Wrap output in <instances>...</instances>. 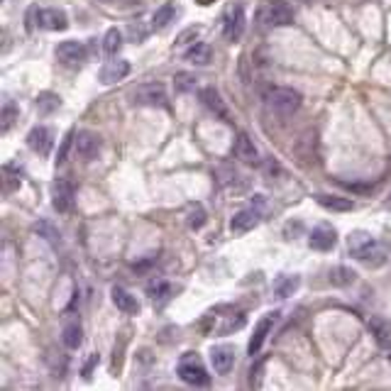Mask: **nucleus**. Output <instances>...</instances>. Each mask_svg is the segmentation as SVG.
I'll use <instances>...</instances> for the list:
<instances>
[{
  "label": "nucleus",
  "mask_w": 391,
  "mask_h": 391,
  "mask_svg": "<svg viewBox=\"0 0 391 391\" xmlns=\"http://www.w3.org/2000/svg\"><path fill=\"white\" fill-rule=\"evenodd\" d=\"M177 374L181 382L191 384V387H205V384L210 382V374H208V369H205L198 352H184L181 357H179Z\"/></svg>",
  "instance_id": "nucleus-1"
},
{
  "label": "nucleus",
  "mask_w": 391,
  "mask_h": 391,
  "mask_svg": "<svg viewBox=\"0 0 391 391\" xmlns=\"http://www.w3.org/2000/svg\"><path fill=\"white\" fill-rule=\"evenodd\" d=\"M301 94L298 91L289 89V86H276V89L269 91V96H267V103H269V108L276 113V115L281 117H289L293 113L301 108Z\"/></svg>",
  "instance_id": "nucleus-2"
},
{
  "label": "nucleus",
  "mask_w": 391,
  "mask_h": 391,
  "mask_svg": "<svg viewBox=\"0 0 391 391\" xmlns=\"http://www.w3.org/2000/svg\"><path fill=\"white\" fill-rule=\"evenodd\" d=\"M262 20L269 27H286V25H293V8L286 0H269L262 10Z\"/></svg>",
  "instance_id": "nucleus-3"
},
{
  "label": "nucleus",
  "mask_w": 391,
  "mask_h": 391,
  "mask_svg": "<svg viewBox=\"0 0 391 391\" xmlns=\"http://www.w3.org/2000/svg\"><path fill=\"white\" fill-rule=\"evenodd\" d=\"M132 103L149 108H167V89L162 84H142L132 91Z\"/></svg>",
  "instance_id": "nucleus-4"
},
{
  "label": "nucleus",
  "mask_w": 391,
  "mask_h": 391,
  "mask_svg": "<svg viewBox=\"0 0 391 391\" xmlns=\"http://www.w3.org/2000/svg\"><path fill=\"white\" fill-rule=\"evenodd\" d=\"M74 184L69 179H56L54 186H51V205H54L56 213H69L74 208Z\"/></svg>",
  "instance_id": "nucleus-5"
},
{
  "label": "nucleus",
  "mask_w": 391,
  "mask_h": 391,
  "mask_svg": "<svg viewBox=\"0 0 391 391\" xmlns=\"http://www.w3.org/2000/svg\"><path fill=\"white\" fill-rule=\"evenodd\" d=\"M276 318H279V313L274 311V313H267V316L262 318L259 323H257L255 333H252V338H250V345H247V352H250V357H255V354H259L262 345H264V342H267V338L271 335V328H274Z\"/></svg>",
  "instance_id": "nucleus-6"
},
{
  "label": "nucleus",
  "mask_w": 391,
  "mask_h": 391,
  "mask_svg": "<svg viewBox=\"0 0 391 391\" xmlns=\"http://www.w3.org/2000/svg\"><path fill=\"white\" fill-rule=\"evenodd\" d=\"M308 245L318 252H331L333 247L338 245V230L328 223L316 225V228L311 230V235H308Z\"/></svg>",
  "instance_id": "nucleus-7"
},
{
  "label": "nucleus",
  "mask_w": 391,
  "mask_h": 391,
  "mask_svg": "<svg viewBox=\"0 0 391 391\" xmlns=\"http://www.w3.org/2000/svg\"><path fill=\"white\" fill-rule=\"evenodd\" d=\"M51 145H54V132H51L49 127L37 125L27 132V147L32 149V152H37L39 157H47Z\"/></svg>",
  "instance_id": "nucleus-8"
},
{
  "label": "nucleus",
  "mask_w": 391,
  "mask_h": 391,
  "mask_svg": "<svg viewBox=\"0 0 391 391\" xmlns=\"http://www.w3.org/2000/svg\"><path fill=\"white\" fill-rule=\"evenodd\" d=\"M210 364L218 374H228L235 367V347L233 345H213L210 347Z\"/></svg>",
  "instance_id": "nucleus-9"
},
{
  "label": "nucleus",
  "mask_w": 391,
  "mask_h": 391,
  "mask_svg": "<svg viewBox=\"0 0 391 391\" xmlns=\"http://www.w3.org/2000/svg\"><path fill=\"white\" fill-rule=\"evenodd\" d=\"M56 59L61 61L64 66H74L81 64L86 59V47L84 42H76V39H66L56 47Z\"/></svg>",
  "instance_id": "nucleus-10"
},
{
  "label": "nucleus",
  "mask_w": 391,
  "mask_h": 391,
  "mask_svg": "<svg viewBox=\"0 0 391 391\" xmlns=\"http://www.w3.org/2000/svg\"><path fill=\"white\" fill-rule=\"evenodd\" d=\"M101 152V135L91 130H81L76 135V154H79L84 162H91L96 154Z\"/></svg>",
  "instance_id": "nucleus-11"
},
{
  "label": "nucleus",
  "mask_w": 391,
  "mask_h": 391,
  "mask_svg": "<svg viewBox=\"0 0 391 391\" xmlns=\"http://www.w3.org/2000/svg\"><path fill=\"white\" fill-rule=\"evenodd\" d=\"M245 27H247V20H245V10L243 8H233L228 13V18H225V39L228 42H238L240 37L245 34Z\"/></svg>",
  "instance_id": "nucleus-12"
},
{
  "label": "nucleus",
  "mask_w": 391,
  "mask_h": 391,
  "mask_svg": "<svg viewBox=\"0 0 391 391\" xmlns=\"http://www.w3.org/2000/svg\"><path fill=\"white\" fill-rule=\"evenodd\" d=\"M257 225H259V210L245 208L233 215V220H230V233L245 235V233H250V230H255Z\"/></svg>",
  "instance_id": "nucleus-13"
},
{
  "label": "nucleus",
  "mask_w": 391,
  "mask_h": 391,
  "mask_svg": "<svg viewBox=\"0 0 391 391\" xmlns=\"http://www.w3.org/2000/svg\"><path fill=\"white\" fill-rule=\"evenodd\" d=\"M130 74V64H127L125 59H115V61H105L101 69V74H98V79H101V84L110 86V84H117V81H122L125 76Z\"/></svg>",
  "instance_id": "nucleus-14"
},
{
  "label": "nucleus",
  "mask_w": 391,
  "mask_h": 391,
  "mask_svg": "<svg viewBox=\"0 0 391 391\" xmlns=\"http://www.w3.org/2000/svg\"><path fill=\"white\" fill-rule=\"evenodd\" d=\"M354 257L369 267H379V264H384V259H387V245L379 243V240H372V243L364 245Z\"/></svg>",
  "instance_id": "nucleus-15"
},
{
  "label": "nucleus",
  "mask_w": 391,
  "mask_h": 391,
  "mask_svg": "<svg viewBox=\"0 0 391 391\" xmlns=\"http://www.w3.org/2000/svg\"><path fill=\"white\" fill-rule=\"evenodd\" d=\"M233 154L240 159V162H245V164H257V162H259V152H257L255 142L250 140V135H247V132H240V135H238L235 147H233Z\"/></svg>",
  "instance_id": "nucleus-16"
},
{
  "label": "nucleus",
  "mask_w": 391,
  "mask_h": 391,
  "mask_svg": "<svg viewBox=\"0 0 391 391\" xmlns=\"http://www.w3.org/2000/svg\"><path fill=\"white\" fill-rule=\"evenodd\" d=\"M367 328L374 335V340H377L379 347H384V350L391 347V321H387V318H382V316H372L367 323Z\"/></svg>",
  "instance_id": "nucleus-17"
},
{
  "label": "nucleus",
  "mask_w": 391,
  "mask_h": 391,
  "mask_svg": "<svg viewBox=\"0 0 391 391\" xmlns=\"http://www.w3.org/2000/svg\"><path fill=\"white\" fill-rule=\"evenodd\" d=\"M110 298H113V303H115L117 311L127 313V316H135V313H140V301H137V298L132 296L130 291L122 289V286H113Z\"/></svg>",
  "instance_id": "nucleus-18"
},
{
  "label": "nucleus",
  "mask_w": 391,
  "mask_h": 391,
  "mask_svg": "<svg viewBox=\"0 0 391 391\" xmlns=\"http://www.w3.org/2000/svg\"><path fill=\"white\" fill-rule=\"evenodd\" d=\"M200 101H203V105L208 108L213 115L228 120V105H225V101L220 98L218 89H213V86H205V89L200 91Z\"/></svg>",
  "instance_id": "nucleus-19"
},
{
  "label": "nucleus",
  "mask_w": 391,
  "mask_h": 391,
  "mask_svg": "<svg viewBox=\"0 0 391 391\" xmlns=\"http://www.w3.org/2000/svg\"><path fill=\"white\" fill-rule=\"evenodd\" d=\"M61 342L69 350H79L81 342H84V328H81L79 318H69L61 328Z\"/></svg>",
  "instance_id": "nucleus-20"
},
{
  "label": "nucleus",
  "mask_w": 391,
  "mask_h": 391,
  "mask_svg": "<svg viewBox=\"0 0 391 391\" xmlns=\"http://www.w3.org/2000/svg\"><path fill=\"white\" fill-rule=\"evenodd\" d=\"M42 27L51 30V32H64V30L69 27V18H66L64 10L47 8V10H42Z\"/></svg>",
  "instance_id": "nucleus-21"
},
{
  "label": "nucleus",
  "mask_w": 391,
  "mask_h": 391,
  "mask_svg": "<svg viewBox=\"0 0 391 391\" xmlns=\"http://www.w3.org/2000/svg\"><path fill=\"white\" fill-rule=\"evenodd\" d=\"M316 200L328 210H335V213H347V210L354 208V203L350 198H342V196H333V193H316Z\"/></svg>",
  "instance_id": "nucleus-22"
},
{
  "label": "nucleus",
  "mask_w": 391,
  "mask_h": 391,
  "mask_svg": "<svg viewBox=\"0 0 391 391\" xmlns=\"http://www.w3.org/2000/svg\"><path fill=\"white\" fill-rule=\"evenodd\" d=\"M186 61L193 66H208L210 61H213V47L205 42L193 44V47L186 51Z\"/></svg>",
  "instance_id": "nucleus-23"
},
{
  "label": "nucleus",
  "mask_w": 391,
  "mask_h": 391,
  "mask_svg": "<svg viewBox=\"0 0 391 391\" xmlns=\"http://www.w3.org/2000/svg\"><path fill=\"white\" fill-rule=\"evenodd\" d=\"M298 286H301V276H296V274L279 276V279L274 281V293L279 298H289L298 291Z\"/></svg>",
  "instance_id": "nucleus-24"
},
{
  "label": "nucleus",
  "mask_w": 391,
  "mask_h": 391,
  "mask_svg": "<svg viewBox=\"0 0 391 391\" xmlns=\"http://www.w3.org/2000/svg\"><path fill=\"white\" fill-rule=\"evenodd\" d=\"M328 279H331L333 286H350L357 279V274H354V269H350V267H333V269L328 271Z\"/></svg>",
  "instance_id": "nucleus-25"
},
{
  "label": "nucleus",
  "mask_w": 391,
  "mask_h": 391,
  "mask_svg": "<svg viewBox=\"0 0 391 391\" xmlns=\"http://www.w3.org/2000/svg\"><path fill=\"white\" fill-rule=\"evenodd\" d=\"M34 105H37V110L42 113V115H49V113L61 108V98L56 94H51V91H44V94L37 96V103H34Z\"/></svg>",
  "instance_id": "nucleus-26"
},
{
  "label": "nucleus",
  "mask_w": 391,
  "mask_h": 391,
  "mask_svg": "<svg viewBox=\"0 0 391 391\" xmlns=\"http://www.w3.org/2000/svg\"><path fill=\"white\" fill-rule=\"evenodd\" d=\"M122 47V34L117 27H110L105 32V37H103V51H105L108 56H115L117 51Z\"/></svg>",
  "instance_id": "nucleus-27"
},
{
  "label": "nucleus",
  "mask_w": 391,
  "mask_h": 391,
  "mask_svg": "<svg viewBox=\"0 0 391 391\" xmlns=\"http://www.w3.org/2000/svg\"><path fill=\"white\" fill-rule=\"evenodd\" d=\"M20 184H23V174L15 172V167H10L8 164V167L3 169V193L10 196L13 191H18Z\"/></svg>",
  "instance_id": "nucleus-28"
},
{
  "label": "nucleus",
  "mask_w": 391,
  "mask_h": 391,
  "mask_svg": "<svg viewBox=\"0 0 391 391\" xmlns=\"http://www.w3.org/2000/svg\"><path fill=\"white\" fill-rule=\"evenodd\" d=\"M172 18H174V5H172V3H164L162 8L154 10V15H152V27H154V30H164L169 23H172Z\"/></svg>",
  "instance_id": "nucleus-29"
},
{
  "label": "nucleus",
  "mask_w": 391,
  "mask_h": 391,
  "mask_svg": "<svg viewBox=\"0 0 391 391\" xmlns=\"http://www.w3.org/2000/svg\"><path fill=\"white\" fill-rule=\"evenodd\" d=\"M374 240V235H369V233H364V230H354L352 235L347 238V250H350V255H357L359 250H362L364 245H369Z\"/></svg>",
  "instance_id": "nucleus-30"
},
{
  "label": "nucleus",
  "mask_w": 391,
  "mask_h": 391,
  "mask_svg": "<svg viewBox=\"0 0 391 391\" xmlns=\"http://www.w3.org/2000/svg\"><path fill=\"white\" fill-rule=\"evenodd\" d=\"M186 223L188 228L200 230L205 225V208L200 203H191L188 205V213H186Z\"/></svg>",
  "instance_id": "nucleus-31"
},
{
  "label": "nucleus",
  "mask_w": 391,
  "mask_h": 391,
  "mask_svg": "<svg viewBox=\"0 0 391 391\" xmlns=\"http://www.w3.org/2000/svg\"><path fill=\"white\" fill-rule=\"evenodd\" d=\"M196 76L191 74V71H179L177 76H174V89L179 91V94H188V91L196 89Z\"/></svg>",
  "instance_id": "nucleus-32"
},
{
  "label": "nucleus",
  "mask_w": 391,
  "mask_h": 391,
  "mask_svg": "<svg viewBox=\"0 0 391 391\" xmlns=\"http://www.w3.org/2000/svg\"><path fill=\"white\" fill-rule=\"evenodd\" d=\"M37 233L42 235L44 240H49L51 245H59V243H61L59 230H56L54 225L49 223V220H39V223H37Z\"/></svg>",
  "instance_id": "nucleus-33"
},
{
  "label": "nucleus",
  "mask_w": 391,
  "mask_h": 391,
  "mask_svg": "<svg viewBox=\"0 0 391 391\" xmlns=\"http://www.w3.org/2000/svg\"><path fill=\"white\" fill-rule=\"evenodd\" d=\"M25 27L27 32H34V27H42V10L37 5H30L27 15H25Z\"/></svg>",
  "instance_id": "nucleus-34"
},
{
  "label": "nucleus",
  "mask_w": 391,
  "mask_h": 391,
  "mask_svg": "<svg viewBox=\"0 0 391 391\" xmlns=\"http://www.w3.org/2000/svg\"><path fill=\"white\" fill-rule=\"evenodd\" d=\"M74 137H76L74 130H69V132L64 135V140H61V145H59V152H56V159H54L56 167H61V164L66 162V157H69V149H71V142H74Z\"/></svg>",
  "instance_id": "nucleus-35"
},
{
  "label": "nucleus",
  "mask_w": 391,
  "mask_h": 391,
  "mask_svg": "<svg viewBox=\"0 0 391 391\" xmlns=\"http://www.w3.org/2000/svg\"><path fill=\"white\" fill-rule=\"evenodd\" d=\"M147 293L152 296V301L154 298L159 301V298H164L169 293V284L167 281H152V284H147Z\"/></svg>",
  "instance_id": "nucleus-36"
},
{
  "label": "nucleus",
  "mask_w": 391,
  "mask_h": 391,
  "mask_svg": "<svg viewBox=\"0 0 391 391\" xmlns=\"http://www.w3.org/2000/svg\"><path fill=\"white\" fill-rule=\"evenodd\" d=\"M98 362H101V354H98V352H91L89 359H86V364L81 367V377H84V379H91V374H94V369L98 367Z\"/></svg>",
  "instance_id": "nucleus-37"
},
{
  "label": "nucleus",
  "mask_w": 391,
  "mask_h": 391,
  "mask_svg": "<svg viewBox=\"0 0 391 391\" xmlns=\"http://www.w3.org/2000/svg\"><path fill=\"white\" fill-rule=\"evenodd\" d=\"M15 117H18V108L10 105V103H5L3 105V132L10 130V125H13Z\"/></svg>",
  "instance_id": "nucleus-38"
},
{
  "label": "nucleus",
  "mask_w": 391,
  "mask_h": 391,
  "mask_svg": "<svg viewBox=\"0 0 391 391\" xmlns=\"http://www.w3.org/2000/svg\"><path fill=\"white\" fill-rule=\"evenodd\" d=\"M301 3H316V0H301Z\"/></svg>",
  "instance_id": "nucleus-39"
},
{
  "label": "nucleus",
  "mask_w": 391,
  "mask_h": 391,
  "mask_svg": "<svg viewBox=\"0 0 391 391\" xmlns=\"http://www.w3.org/2000/svg\"><path fill=\"white\" fill-rule=\"evenodd\" d=\"M389 362H391V354H389Z\"/></svg>",
  "instance_id": "nucleus-40"
},
{
  "label": "nucleus",
  "mask_w": 391,
  "mask_h": 391,
  "mask_svg": "<svg viewBox=\"0 0 391 391\" xmlns=\"http://www.w3.org/2000/svg\"><path fill=\"white\" fill-rule=\"evenodd\" d=\"M389 205H391V203H389Z\"/></svg>",
  "instance_id": "nucleus-41"
}]
</instances>
